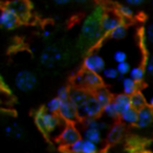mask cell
Segmentation results:
<instances>
[{
	"label": "cell",
	"mask_w": 153,
	"mask_h": 153,
	"mask_svg": "<svg viewBox=\"0 0 153 153\" xmlns=\"http://www.w3.org/2000/svg\"><path fill=\"white\" fill-rule=\"evenodd\" d=\"M105 12L102 7H96L94 11L84 19L81 25V37L88 44H94L105 36L101 26V20Z\"/></svg>",
	"instance_id": "6da1fadb"
},
{
	"label": "cell",
	"mask_w": 153,
	"mask_h": 153,
	"mask_svg": "<svg viewBox=\"0 0 153 153\" xmlns=\"http://www.w3.org/2000/svg\"><path fill=\"white\" fill-rule=\"evenodd\" d=\"M35 123L40 131L47 136L57 134L65 126V122L60 117L58 113L49 112L46 109H40L35 113Z\"/></svg>",
	"instance_id": "7a4b0ae2"
},
{
	"label": "cell",
	"mask_w": 153,
	"mask_h": 153,
	"mask_svg": "<svg viewBox=\"0 0 153 153\" xmlns=\"http://www.w3.org/2000/svg\"><path fill=\"white\" fill-rule=\"evenodd\" d=\"M103 112V106L99 103L97 98L94 94L89 96L83 106L78 109L79 117L82 120L87 119V117H99Z\"/></svg>",
	"instance_id": "3957f363"
},
{
	"label": "cell",
	"mask_w": 153,
	"mask_h": 153,
	"mask_svg": "<svg viewBox=\"0 0 153 153\" xmlns=\"http://www.w3.org/2000/svg\"><path fill=\"white\" fill-rule=\"evenodd\" d=\"M62 60H63V53L56 45H49L45 47L40 55L41 64L47 68L55 67Z\"/></svg>",
	"instance_id": "277c9868"
},
{
	"label": "cell",
	"mask_w": 153,
	"mask_h": 153,
	"mask_svg": "<svg viewBox=\"0 0 153 153\" xmlns=\"http://www.w3.org/2000/svg\"><path fill=\"white\" fill-rule=\"evenodd\" d=\"M14 83H15V87L20 91H30V90L34 89L35 86H36L37 76L30 70H20L16 74Z\"/></svg>",
	"instance_id": "5b68a950"
},
{
	"label": "cell",
	"mask_w": 153,
	"mask_h": 153,
	"mask_svg": "<svg viewBox=\"0 0 153 153\" xmlns=\"http://www.w3.org/2000/svg\"><path fill=\"white\" fill-rule=\"evenodd\" d=\"M81 137V133L76 126H74L72 124H66L58 135V142L61 146L68 148Z\"/></svg>",
	"instance_id": "8992f818"
},
{
	"label": "cell",
	"mask_w": 153,
	"mask_h": 153,
	"mask_svg": "<svg viewBox=\"0 0 153 153\" xmlns=\"http://www.w3.org/2000/svg\"><path fill=\"white\" fill-rule=\"evenodd\" d=\"M66 151L68 153H100V148L96 143L81 137L74 144L66 148Z\"/></svg>",
	"instance_id": "52a82bcc"
},
{
	"label": "cell",
	"mask_w": 153,
	"mask_h": 153,
	"mask_svg": "<svg viewBox=\"0 0 153 153\" xmlns=\"http://www.w3.org/2000/svg\"><path fill=\"white\" fill-rule=\"evenodd\" d=\"M105 60L101 55L98 53H90L84 58L83 61V68L84 70H89V71L102 74L105 69Z\"/></svg>",
	"instance_id": "ba28073f"
},
{
	"label": "cell",
	"mask_w": 153,
	"mask_h": 153,
	"mask_svg": "<svg viewBox=\"0 0 153 153\" xmlns=\"http://www.w3.org/2000/svg\"><path fill=\"white\" fill-rule=\"evenodd\" d=\"M4 7L12 10L21 21H25L30 17V5L27 0H10L5 3Z\"/></svg>",
	"instance_id": "9c48e42d"
},
{
	"label": "cell",
	"mask_w": 153,
	"mask_h": 153,
	"mask_svg": "<svg viewBox=\"0 0 153 153\" xmlns=\"http://www.w3.org/2000/svg\"><path fill=\"white\" fill-rule=\"evenodd\" d=\"M62 120L66 124H72L79 119V113H78V108L70 102L69 100L62 101L61 107L58 112Z\"/></svg>",
	"instance_id": "30bf717a"
},
{
	"label": "cell",
	"mask_w": 153,
	"mask_h": 153,
	"mask_svg": "<svg viewBox=\"0 0 153 153\" xmlns=\"http://www.w3.org/2000/svg\"><path fill=\"white\" fill-rule=\"evenodd\" d=\"M82 78H83V88H86L90 91H94L98 88L102 87L103 76H100V74L89 70H83L82 71Z\"/></svg>",
	"instance_id": "8fae6325"
},
{
	"label": "cell",
	"mask_w": 153,
	"mask_h": 153,
	"mask_svg": "<svg viewBox=\"0 0 153 153\" xmlns=\"http://www.w3.org/2000/svg\"><path fill=\"white\" fill-rule=\"evenodd\" d=\"M21 21L20 18L12 10L3 7L0 13V25L4 30H14Z\"/></svg>",
	"instance_id": "7c38bea8"
},
{
	"label": "cell",
	"mask_w": 153,
	"mask_h": 153,
	"mask_svg": "<svg viewBox=\"0 0 153 153\" xmlns=\"http://www.w3.org/2000/svg\"><path fill=\"white\" fill-rule=\"evenodd\" d=\"M91 94V92L88 89L83 87H74L70 89V94H69V101L79 109L80 107L83 106L84 103L87 101V99L89 98V96Z\"/></svg>",
	"instance_id": "4fadbf2b"
},
{
	"label": "cell",
	"mask_w": 153,
	"mask_h": 153,
	"mask_svg": "<svg viewBox=\"0 0 153 153\" xmlns=\"http://www.w3.org/2000/svg\"><path fill=\"white\" fill-rule=\"evenodd\" d=\"M121 22H123V19L117 14L105 13L101 20V26L105 35H109Z\"/></svg>",
	"instance_id": "5bb4252c"
},
{
	"label": "cell",
	"mask_w": 153,
	"mask_h": 153,
	"mask_svg": "<svg viewBox=\"0 0 153 153\" xmlns=\"http://www.w3.org/2000/svg\"><path fill=\"white\" fill-rule=\"evenodd\" d=\"M138 111V117H137V123L136 126L140 129L147 128L148 126L151 125V123L153 122V110L150 107L147 106L140 108Z\"/></svg>",
	"instance_id": "9a60e30c"
},
{
	"label": "cell",
	"mask_w": 153,
	"mask_h": 153,
	"mask_svg": "<svg viewBox=\"0 0 153 153\" xmlns=\"http://www.w3.org/2000/svg\"><path fill=\"white\" fill-rule=\"evenodd\" d=\"M124 125L121 123H115L109 128L108 132H107V135H106V140L107 143L109 144H115L117 143L119 140H122L124 135Z\"/></svg>",
	"instance_id": "2e32d148"
},
{
	"label": "cell",
	"mask_w": 153,
	"mask_h": 153,
	"mask_svg": "<svg viewBox=\"0 0 153 153\" xmlns=\"http://www.w3.org/2000/svg\"><path fill=\"white\" fill-rule=\"evenodd\" d=\"M113 103L117 106V110H119L120 114H122L123 112H125L126 110H128L129 108H131V100H130V96L126 94H119L112 99Z\"/></svg>",
	"instance_id": "e0dca14e"
},
{
	"label": "cell",
	"mask_w": 153,
	"mask_h": 153,
	"mask_svg": "<svg viewBox=\"0 0 153 153\" xmlns=\"http://www.w3.org/2000/svg\"><path fill=\"white\" fill-rule=\"evenodd\" d=\"M82 137L100 145L103 142V131L96 127H85Z\"/></svg>",
	"instance_id": "ac0fdd59"
},
{
	"label": "cell",
	"mask_w": 153,
	"mask_h": 153,
	"mask_svg": "<svg viewBox=\"0 0 153 153\" xmlns=\"http://www.w3.org/2000/svg\"><path fill=\"white\" fill-rule=\"evenodd\" d=\"M122 84V89H123V92L128 96H131L133 94L134 92L137 91V88H138V83H136L132 78H130L129 76H124L123 79L121 81Z\"/></svg>",
	"instance_id": "d6986e66"
},
{
	"label": "cell",
	"mask_w": 153,
	"mask_h": 153,
	"mask_svg": "<svg viewBox=\"0 0 153 153\" xmlns=\"http://www.w3.org/2000/svg\"><path fill=\"white\" fill-rule=\"evenodd\" d=\"M137 117H138V111L134 109L133 107L129 108L120 114V119H121L122 123L126 124V125H136L137 123Z\"/></svg>",
	"instance_id": "ffe728a7"
},
{
	"label": "cell",
	"mask_w": 153,
	"mask_h": 153,
	"mask_svg": "<svg viewBox=\"0 0 153 153\" xmlns=\"http://www.w3.org/2000/svg\"><path fill=\"white\" fill-rule=\"evenodd\" d=\"M4 134L7 137L19 140V138H21L23 136V130L18 124L13 123L10 124V125H7L4 127Z\"/></svg>",
	"instance_id": "44dd1931"
},
{
	"label": "cell",
	"mask_w": 153,
	"mask_h": 153,
	"mask_svg": "<svg viewBox=\"0 0 153 153\" xmlns=\"http://www.w3.org/2000/svg\"><path fill=\"white\" fill-rule=\"evenodd\" d=\"M94 97L97 98V100L99 101V103H100L103 107L112 101V98H111L110 92H109L108 90H107L106 88H104V87H100V88H98L97 90H94Z\"/></svg>",
	"instance_id": "7402d4cb"
},
{
	"label": "cell",
	"mask_w": 153,
	"mask_h": 153,
	"mask_svg": "<svg viewBox=\"0 0 153 153\" xmlns=\"http://www.w3.org/2000/svg\"><path fill=\"white\" fill-rule=\"evenodd\" d=\"M130 100H131V106L134 109H136V110H140V108L148 105V102L145 99L144 94H140V91H136L133 94H131L130 96Z\"/></svg>",
	"instance_id": "603a6c76"
},
{
	"label": "cell",
	"mask_w": 153,
	"mask_h": 153,
	"mask_svg": "<svg viewBox=\"0 0 153 153\" xmlns=\"http://www.w3.org/2000/svg\"><path fill=\"white\" fill-rule=\"evenodd\" d=\"M83 122L85 127H96L101 129L103 132L108 129V124L105 121L98 120V117H87V119H84Z\"/></svg>",
	"instance_id": "cb8c5ba5"
},
{
	"label": "cell",
	"mask_w": 153,
	"mask_h": 153,
	"mask_svg": "<svg viewBox=\"0 0 153 153\" xmlns=\"http://www.w3.org/2000/svg\"><path fill=\"white\" fill-rule=\"evenodd\" d=\"M108 36L113 40H122L125 38L127 36V26H126L125 22H121Z\"/></svg>",
	"instance_id": "d4e9b609"
},
{
	"label": "cell",
	"mask_w": 153,
	"mask_h": 153,
	"mask_svg": "<svg viewBox=\"0 0 153 153\" xmlns=\"http://www.w3.org/2000/svg\"><path fill=\"white\" fill-rule=\"evenodd\" d=\"M102 114H104L107 119H111V120H115L120 117V112L117 110L115 104L113 103V101H111L110 103H108V104L103 107Z\"/></svg>",
	"instance_id": "484cf974"
},
{
	"label": "cell",
	"mask_w": 153,
	"mask_h": 153,
	"mask_svg": "<svg viewBox=\"0 0 153 153\" xmlns=\"http://www.w3.org/2000/svg\"><path fill=\"white\" fill-rule=\"evenodd\" d=\"M146 70H145L144 67H140V66H135V67H132L131 70H130L129 74L128 76L130 78L134 80L136 83H142L145 79V74H146Z\"/></svg>",
	"instance_id": "4316f807"
},
{
	"label": "cell",
	"mask_w": 153,
	"mask_h": 153,
	"mask_svg": "<svg viewBox=\"0 0 153 153\" xmlns=\"http://www.w3.org/2000/svg\"><path fill=\"white\" fill-rule=\"evenodd\" d=\"M117 14L122 19H130L133 17V10L131 9V5L127 3L119 4L117 7Z\"/></svg>",
	"instance_id": "83f0119b"
},
{
	"label": "cell",
	"mask_w": 153,
	"mask_h": 153,
	"mask_svg": "<svg viewBox=\"0 0 153 153\" xmlns=\"http://www.w3.org/2000/svg\"><path fill=\"white\" fill-rule=\"evenodd\" d=\"M119 71H117V67H105V69L102 71L103 79H106L107 81H113V80H117L119 78Z\"/></svg>",
	"instance_id": "f1b7e54d"
},
{
	"label": "cell",
	"mask_w": 153,
	"mask_h": 153,
	"mask_svg": "<svg viewBox=\"0 0 153 153\" xmlns=\"http://www.w3.org/2000/svg\"><path fill=\"white\" fill-rule=\"evenodd\" d=\"M62 104V100H60L58 97L56 98L51 99L47 102L46 106H45V109L49 112H53V113H58L60 110V107H61Z\"/></svg>",
	"instance_id": "f546056e"
},
{
	"label": "cell",
	"mask_w": 153,
	"mask_h": 153,
	"mask_svg": "<svg viewBox=\"0 0 153 153\" xmlns=\"http://www.w3.org/2000/svg\"><path fill=\"white\" fill-rule=\"evenodd\" d=\"M117 69L119 71V74L122 76H126L127 74H129L130 70H131V67H130L129 63L127 61L121 62V63H117Z\"/></svg>",
	"instance_id": "4dcf8cb0"
},
{
	"label": "cell",
	"mask_w": 153,
	"mask_h": 153,
	"mask_svg": "<svg viewBox=\"0 0 153 153\" xmlns=\"http://www.w3.org/2000/svg\"><path fill=\"white\" fill-rule=\"evenodd\" d=\"M145 40L148 44L153 45V22H150L145 28Z\"/></svg>",
	"instance_id": "1f68e13d"
},
{
	"label": "cell",
	"mask_w": 153,
	"mask_h": 153,
	"mask_svg": "<svg viewBox=\"0 0 153 153\" xmlns=\"http://www.w3.org/2000/svg\"><path fill=\"white\" fill-rule=\"evenodd\" d=\"M112 59L115 63H121V62H124L127 60V53H126V51H122V49H117V51H115L113 53Z\"/></svg>",
	"instance_id": "d6a6232c"
},
{
	"label": "cell",
	"mask_w": 153,
	"mask_h": 153,
	"mask_svg": "<svg viewBox=\"0 0 153 153\" xmlns=\"http://www.w3.org/2000/svg\"><path fill=\"white\" fill-rule=\"evenodd\" d=\"M69 94H70V89H68L65 86H62L58 89L57 91V97L62 101L69 100Z\"/></svg>",
	"instance_id": "836d02e7"
},
{
	"label": "cell",
	"mask_w": 153,
	"mask_h": 153,
	"mask_svg": "<svg viewBox=\"0 0 153 153\" xmlns=\"http://www.w3.org/2000/svg\"><path fill=\"white\" fill-rule=\"evenodd\" d=\"M144 68L147 74L153 76V55H150L147 57L146 61H145Z\"/></svg>",
	"instance_id": "e575fe53"
},
{
	"label": "cell",
	"mask_w": 153,
	"mask_h": 153,
	"mask_svg": "<svg viewBox=\"0 0 153 153\" xmlns=\"http://www.w3.org/2000/svg\"><path fill=\"white\" fill-rule=\"evenodd\" d=\"M145 1H146V0H124V2L131 5V7H140Z\"/></svg>",
	"instance_id": "d590c367"
},
{
	"label": "cell",
	"mask_w": 153,
	"mask_h": 153,
	"mask_svg": "<svg viewBox=\"0 0 153 153\" xmlns=\"http://www.w3.org/2000/svg\"><path fill=\"white\" fill-rule=\"evenodd\" d=\"M71 1L72 0H53V2H55L58 5H66Z\"/></svg>",
	"instance_id": "8d00e7d4"
},
{
	"label": "cell",
	"mask_w": 153,
	"mask_h": 153,
	"mask_svg": "<svg viewBox=\"0 0 153 153\" xmlns=\"http://www.w3.org/2000/svg\"><path fill=\"white\" fill-rule=\"evenodd\" d=\"M51 36V30H47V28L43 30V32H42V38L43 39H48Z\"/></svg>",
	"instance_id": "74e56055"
},
{
	"label": "cell",
	"mask_w": 153,
	"mask_h": 153,
	"mask_svg": "<svg viewBox=\"0 0 153 153\" xmlns=\"http://www.w3.org/2000/svg\"><path fill=\"white\" fill-rule=\"evenodd\" d=\"M74 2H76V4H80V5H86L91 1V0H72Z\"/></svg>",
	"instance_id": "f35d334b"
},
{
	"label": "cell",
	"mask_w": 153,
	"mask_h": 153,
	"mask_svg": "<svg viewBox=\"0 0 153 153\" xmlns=\"http://www.w3.org/2000/svg\"><path fill=\"white\" fill-rule=\"evenodd\" d=\"M148 106L150 107V108L153 110V96L151 97L150 99H149V101H148Z\"/></svg>",
	"instance_id": "ab89813d"
},
{
	"label": "cell",
	"mask_w": 153,
	"mask_h": 153,
	"mask_svg": "<svg viewBox=\"0 0 153 153\" xmlns=\"http://www.w3.org/2000/svg\"><path fill=\"white\" fill-rule=\"evenodd\" d=\"M149 2H150V3H151V4H152V5H153V0H149Z\"/></svg>",
	"instance_id": "60d3db41"
}]
</instances>
